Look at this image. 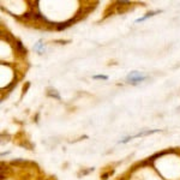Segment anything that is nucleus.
I'll use <instances>...</instances> for the list:
<instances>
[{
    "label": "nucleus",
    "instance_id": "f257e3e1",
    "mask_svg": "<svg viewBox=\"0 0 180 180\" xmlns=\"http://www.w3.org/2000/svg\"><path fill=\"white\" fill-rule=\"evenodd\" d=\"M145 78H147V76H142L139 72H132L131 74H129V77H127V79H129L132 84H136L138 82H142Z\"/></svg>",
    "mask_w": 180,
    "mask_h": 180
},
{
    "label": "nucleus",
    "instance_id": "f03ea898",
    "mask_svg": "<svg viewBox=\"0 0 180 180\" xmlns=\"http://www.w3.org/2000/svg\"><path fill=\"white\" fill-rule=\"evenodd\" d=\"M161 11H154V12H149V13H147L144 17H140V18H138V19H136V23H139V22H143V20H145V19H148V18H150V17H153V16H155L156 13H160Z\"/></svg>",
    "mask_w": 180,
    "mask_h": 180
},
{
    "label": "nucleus",
    "instance_id": "7ed1b4c3",
    "mask_svg": "<svg viewBox=\"0 0 180 180\" xmlns=\"http://www.w3.org/2000/svg\"><path fill=\"white\" fill-rule=\"evenodd\" d=\"M94 79H108L107 76H103V74H97V76H94Z\"/></svg>",
    "mask_w": 180,
    "mask_h": 180
}]
</instances>
